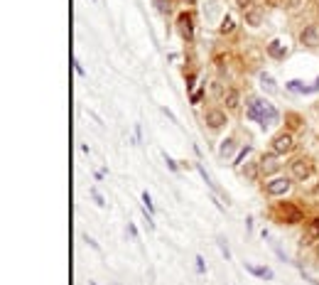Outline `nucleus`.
I'll use <instances>...</instances> for the list:
<instances>
[{"label": "nucleus", "instance_id": "obj_1", "mask_svg": "<svg viewBox=\"0 0 319 285\" xmlns=\"http://www.w3.org/2000/svg\"><path fill=\"white\" fill-rule=\"evenodd\" d=\"M248 118L263 123V125H270V123H277V111L273 108L270 101L265 98H255L251 106H248Z\"/></svg>", "mask_w": 319, "mask_h": 285}, {"label": "nucleus", "instance_id": "obj_2", "mask_svg": "<svg viewBox=\"0 0 319 285\" xmlns=\"http://www.w3.org/2000/svg\"><path fill=\"white\" fill-rule=\"evenodd\" d=\"M292 148H295V140H292V135H290V133H280V135H275V138H273V150H275L277 155L292 153Z\"/></svg>", "mask_w": 319, "mask_h": 285}, {"label": "nucleus", "instance_id": "obj_3", "mask_svg": "<svg viewBox=\"0 0 319 285\" xmlns=\"http://www.w3.org/2000/svg\"><path fill=\"white\" fill-rule=\"evenodd\" d=\"M292 175H295L297 180H307V177L312 175V160H309V158H297V160L292 163Z\"/></svg>", "mask_w": 319, "mask_h": 285}, {"label": "nucleus", "instance_id": "obj_4", "mask_svg": "<svg viewBox=\"0 0 319 285\" xmlns=\"http://www.w3.org/2000/svg\"><path fill=\"white\" fill-rule=\"evenodd\" d=\"M287 190H290V180H287V177H275L273 182L265 185V192H268L270 197H280V194H285Z\"/></svg>", "mask_w": 319, "mask_h": 285}, {"label": "nucleus", "instance_id": "obj_5", "mask_svg": "<svg viewBox=\"0 0 319 285\" xmlns=\"http://www.w3.org/2000/svg\"><path fill=\"white\" fill-rule=\"evenodd\" d=\"M277 214H280L287 224H297V221H302V212H299L295 204H280V207H277Z\"/></svg>", "mask_w": 319, "mask_h": 285}, {"label": "nucleus", "instance_id": "obj_6", "mask_svg": "<svg viewBox=\"0 0 319 285\" xmlns=\"http://www.w3.org/2000/svg\"><path fill=\"white\" fill-rule=\"evenodd\" d=\"M177 25H180V35H182L184 40H192V37H194V20H192L189 13H182V15L177 18Z\"/></svg>", "mask_w": 319, "mask_h": 285}, {"label": "nucleus", "instance_id": "obj_7", "mask_svg": "<svg viewBox=\"0 0 319 285\" xmlns=\"http://www.w3.org/2000/svg\"><path fill=\"white\" fill-rule=\"evenodd\" d=\"M260 170H263L265 175H273V172H277V170H280L277 153H268V155H263V158H260Z\"/></svg>", "mask_w": 319, "mask_h": 285}, {"label": "nucleus", "instance_id": "obj_8", "mask_svg": "<svg viewBox=\"0 0 319 285\" xmlns=\"http://www.w3.org/2000/svg\"><path fill=\"white\" fill-rule=\"evenodd\" d=\"M299 40H302V45L317 47V45H319V30H317V25L304 27V30H302V35H299Z\"/></svg>", "mask_w": 319, "mask_h": 285}, {"label": "nucleus", "instance_id": "obj_9", "mask_svg": "<svg viewBox=\"0 0 319 285\" xmlns=\"http://www.w3.org/2000/svg\"><path fill=\"white\" fill-rule=\"evenodd\" d=\"M204 120H206V123H209L211 128H221V125L226 123V113H224V111H216V108H214V111H206Z\"/></svg>", "mask_w": 319, "mask_h": 285}, {"label": "nucleus", "instance_id": "obj_10", "mask_svg": "<svg viewBox=\"0 0 319 285\" xmlns=\"http://www.w3.org/2000/svg\"><path fill=\"white\" fill-rule=\"evenodd\" d=\"M287 89H290V91H297V94H309V91H317V89H319V79H317L312 86H304L302 81L292 79V81H287Z\"/></svg>", "mask_w": 319, "mask_h": 285}, {"label": "nucleus", "instance_id": "obj_11", "mask_svg": "<svg viewBox=\"0 0 319 285\" xmlns=\"http://www.w3.org/2000/svg\"><path fill=\"white\" fill-rule=\"evenodd\" d=\"M268 54H270V57H275V59H282V57L287 54V47H285L280 40H273V42L268 45Z\"/></svg>", "mask_w": 319, "mask_h": 285}, {"label": "nucleus", "instance_id": "obj_12", "mask_svg": "<svg viewBox=\"0 0 319 285\" xmlns=\"http://www.w3.org/2000/svg\"><path fill=\"white\" fill-rule=\"evenodd\" d=\"M246 270H248V273H253V275H258V278L273 280V270H270V268H263V265H251V263H246Z\"/></svg>", "mask_w": 319, "mask_h": 285}, {"label": "nucleus", "instance_id": "obj_13", "mask_svg": "<svg viewBox=\"0 0 319 285\" xmlns=\"http://www.w3.org/2000/svg\"><path fill=\"white\" fill-rule=\"evenodd\" d=\"M233 150H236V142H233L231 138H226V140L221 142V148H219V155H221V158H228Z\"/></svg>", "mask_w": 319, "mask_h": 285}, {"label": "nucleus", "instance_id": "obj_14", "mask_svg": "<svg viewBox=\"0 0 319 285\" xmlns=\"http://www.w3.org/2000/svg\"><path fill=\"white\" fill-rule=\"evenodd\" d=\"M260 86H263L268 94H277V86H275L273 76H268V74H260Z\"/></svg>", "mask_w": 319, "mask_h": 285}, {"label": "nucleus", "instance_id": "obj_15", "mask_svg": "<svg viewBox=\"0 0 319 285\" xmlns=\"http://www.w3.org/2000/svg\"><path fill=\"white\" fill-rule=\"evenodd\" d=\"M246 20H248V25L258 27V25H260V10H251V13H246Z\"/></svg>", "mask_w": 319, "mask_h": 285}, {"label": "nucleus", "instance_id": "obj_16", "mask_svg": "<svg viewBox=\"0 0 319 285\" xmlns=\"http://www.w3.org/2000/svg\"><path fill=\"white\" fill-rule=\"evenodd\" d=\"M226 106H228V108H236V106H238V91H233V89L226 91Z\"/></svg>", "mask_w": 319, "mask_h": 285}, {"label": "nucleus", "instance_id": "obj_17", "mask_svg": "<svg viewBox=\"0 0 319 285\" xmlns=\"http://www.w3.org/2000/svg\"><path fill=\"white\" fill-rule=\"evenodd\" d=\"M233 30V20H231V15H226L224 20H221V32L226 35V32H231Z\"/></svg>", "mask_w": 319, "mask_h": 285}, {"label": "nucleus", "instance_id": "obj_18", "mask_svg": "<svg viewBox=\"0 0 319 285\" xmlns=\"http://www.w3.org/2000/svg\"><path fill=\"white\" fill-rule=\"evenodd\" d=\"M216 243H219V248H221V253L226 256V261H231V251H228V246H226V238H216Z\"/></svg>", "mask_w": 319, "mask_h": 285}, {"label": "nucleus", "instance_id": "obj_19", "mask_svg": "<svg viewBox=\"0 0 319 285\" xmlns=\"http://www.w3.org/2000/svg\"><path fill=\"white\" fill-rule=\"evenodd\" d=\"M197 170H199V175H202V177H204V182H206V185H209V187H211V190H216V185H214V182H211V177H209V172H206V170H204V167H202V165H197Z\"/></svg>", "mask_w": 319, "mask_h": 285}, {"label": "nucleus", "instance_id": "obj_20", "mask_svg": "<svg viewBox=\"0 0 319 285\" xmlns=\"http://www.w3.org/2000/svg\"><path fill=\"white\" fill-rule=\"evenodd\" d=\"M309 236H312V238H319V219H314V221L309 224Z\"/></svg>", "mask_w": 319, "mask_h": 285}, {"label": "nucleus", "instance_id": "obj_21", "mask_svg": "<svg viewBox=\"0 0 319 285\" xmlns=\"http://www.w3.org/2000/svg\"><path fill=\"white\" fill-rule=\"evenodd\" d=\"M248 153H251V145H246V148H243V150H241V155H238V158H236V163H233V165H241V163H243V160H246V155H248Z\"/></svg>", "mask_w": 319, "mask_h": 285}, {"label": "nucleus", "instance_id": "obj_22", "mask_svg": "<svg viewBox=\"0 0 319 285\" xmlns=\"http://www.w3.org/2000/svg\"><path fill=\"white\" fill-rule=\"evenodd\" d=\"M142 202H145L147 212H152V209H155V207H152V199H150V194H147V192H142Z\"/></svg>", "mask_w": 319, "mask_h": 285}, {"label": "nucleus", "instance_id": "obj_23", "mask_svg": "<svg viewBox=\"0 0 319 285\" xmlns=\"http://www.w3.org/2000/svg\"><path fill=\"white\" fill-rule=\"evenodd\" d=\"M165 163H167V167H170L172 172H177V163H175V160H172L170 155H165Z\"/></svg>", "mask_w": 319, "mask_h": 285}, {"label": "nucleus", "instance_id": "obj_24", "mask_svg": "<svg viewBox=\"0 0 319 285\" xmlns=\"http://www.w3.org/2000/svg\"><path fill=\"white\" fill-rule=\"evenodd\" d=\"M91 194H93V199H96V204H98V207H106V202H103V197H101V194H98L96 190H91Z\"/></svg>", "mask_w": 319, "mask_h": 285}, {"label": "nucleus", "instance_id": "obj_25", "mask_svg": "<svg viewBox=\"0 0 319 285\" xmlns=\"http://www.w3.org/2000/svg\"><path fill=\"white\" fill-rule=\"evenodd\" d=\"M204 268H206V265H204V258H202V256H197V270H199V273H204Z\"/></svg>", "mask_w": 319, "mask_h": 285}, {"label": "nucleus", "instance_id": "obj_26", "mask_svg": "<svg viewBox=\"0 0 319 285\" xmlns=\"http://www.w3.org/2000/svg\"><path fill=\"white\" fill-rule=\"evenodd\" d=\"M162 113H165V116H167V118H170L172 123H177V118H175V113H172L170 108H162Z\"/></svg>", "mask_w": 319, "mask_h": 285}, {"label": "nucleus", "instance_id": "obj_27", "mask_svg": "<svg viewBox=\"0 0 319 285\" xmlns=\"http://www.w3.org/2000/svg\"><path fill=\"white\" fill-rule=\"evenodd\" d=\"M84 241H86V243H89V246H93V248H96V251H101V248H98V243H96V241H93V238H89V236H84Z\"/></svg>", "mask_w": 319, "mask_h": 285}, {"label": "nucleus", "instance_id": "obj_28", "mask_svg": "<svg viewBox=\"0 0 319 285\" xmlns=\"http://www.w3.org/2000/svg\"><path fill=\"white\" fill-rule=\"evenodd\" d=\"M199 98H202V91H197V94H192V103H199Z\"/></svg>", "mask_w": 319, "mask_h": 285}, {"label": "nucleus", "instance_id": "obj_29", "mask_svg": "<svg viewBox=\"0 0 319 285\" xmlns=\"http://www.w3.org/2000/svg\"><path fill=\"white\" fill-rule=\"evenodd\" d=\"M74 64H76V74H79V76H84V69H81V64H79L76 59H74Z\"/></svg>", "mask_w": 319, "mask_h": 285}, {"label": "nucleus", "instance_id": "obj_30", "mask_svg": "<svg viewBox=\"0 0 319 285\" xmlns=\"http://www.w3.org/2000/svg\"><path fill=\"white\" fill-rule=\"evenodd\" d=\"M248 3H251V0H238V5H241V8H246Z\"/></svg>", "mask_w": 319, "mask_h": 285}, {"label": "nucleus", "instance_id": "obj_31", "mask_svg": "<svg viewBox=\"0 0 319 285\" xmlns=\"http://www.w3.org/2000/svg\"><path fill=\"white\" fill-rule=\"evenodd\" d=\"M89 285H96V283H93V280H89Z\"/></svg>", "mask_w": 319, "mask_h": 285}, {"label": "nucleus", "instance_id": "obj_32", "mask_svg": "<svg viewBox=\"0 0 319 285\" xmlns=\"http://www.w3.org/2000/svg\"><path fill=\"white\" fill-rule=\"evenodd\" d=\"M317 253H319V246H317Z\"/></svg>", "mask_w": 319, "mask_h": 285}, {"label": "nucleus", "instance_id": "obj_33", "mask_svg": "<svg viewBox=\"0 0 319 285\" xmlns=\"http://www.w3.org/2000/svg\"><path fill=\"white\" fill-rule=\"evenodd\" d=\"M113 285H118V283H113Z\"/></svg>", "mask_w": 319, "mask_h": 285}]
</instances>
